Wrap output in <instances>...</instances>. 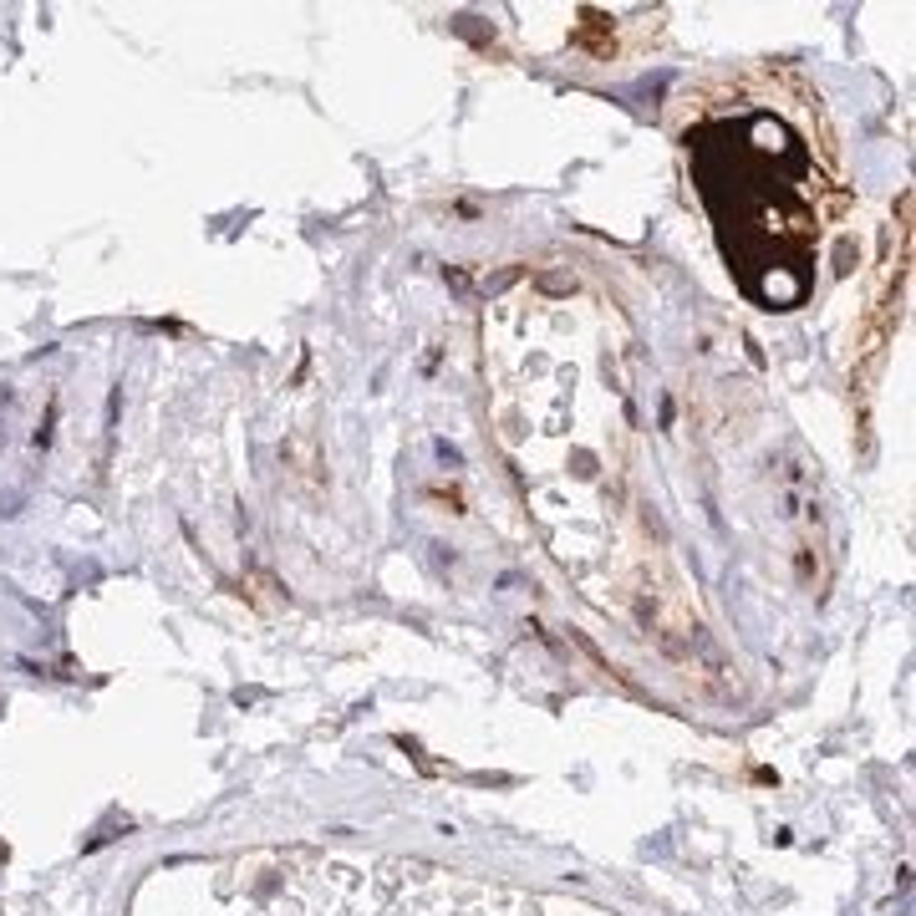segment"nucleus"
Masks as SVG:
<instances>
[{
  "mask_svg": "<svg viewBox=\"0 0 916 916\" xmlns=\"http://www.w3.org/2000/svg\"><path fill=\"white\" fill-rule=\"evenodd\" d=\"M677 143L738 291L763 310L804 306L845 214L820 97L794 72H744L687 97Z\"/></svg>",
  "mask_w": 916,
  "mask_h": 916,
  "instance_id": "nucleus-1",
  "label": "nucleus"
},
{
  "mask_svg": "<svg viewBox=\"0 0 916 916\" xmlns=\"http://www.w3.org/2000/svg\"><path fill=\"white\" fill-rule=\"evenodd\" d=\"M220 916H606L392 855H291L245 881Z\"/></svg>",
  "mask_w": 916,
  "mask_h": 916,
  "instance_id": "nucleus-2",
  "label": "nucleus"
}]
</instances>
